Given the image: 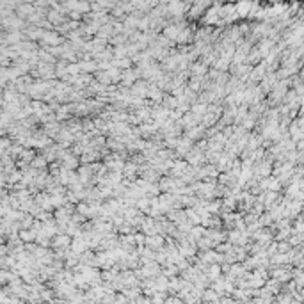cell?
Instances as JSON below:
<instances>
[{"mask_svg":"<svg viewBox=\"0 0 304 304\" xmlns=\"http://www.w3.org/2000/svg\"><path fill=\"white\" fill-rule=\"evenodd\" d=\"M21 238H23V240H34V238H36V233H34V231H21Z\"/></svg>","mask_w":304,"mask_h":304,"instance_id":"cell-1","label":"cell"}]
</instances>
